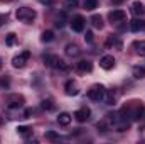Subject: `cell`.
Segmentation results:
<instances>
[{"instance_id": "44dd1931", "label": "cell", "mask_w": 145, "mask_h": 144, "mask_svg": "<svg viewBox=\"0 0 145 144\" xmlns=\"http://www.w3.org/2000/svg\"><path fill=\"white\" fill-rule=\"evenodd\" d=\"M83 7L86 10H95L98 7V0H83Z\"/></svg>"}, {"instance_id": "d6986e66", "label": "cell", "mask_w": 145, "mask_h": 144, "mask_svg": "<svg viewBox=\"0 0 145 144\" xmlns=\"http://www.w3.org/2000/svg\"><path fill=\"white\" fill-rule=\"evenodd\" d=\"M133 48H135L137 54L145 56V41H135V42H133Z\"/></svg>"}, {"instance_id": "ffe728a7", "label": "cell", "mask_w": 145, "mask_h": 144, "mask_svg": "<svg viewBox=\"0 0 145 144\" xmlns=\"http://www.w3.org/2000/svg\"><path fill=\"white\" fill-rule=\"evenodd\" d=\"M105 46H106V48H111V46H115V48H118V49H120V48H121V42L118 41V37H116V36H110Z\"/></svg>"}, {"instance_id": "7a4b0ae2", "label": "cell", "mask_w": 145, "mask_h": 144, "mask_svg": "<svg viewBox=\"0 0 145 144\" xmlns=\"http://www.w3.org/2000/svg\"><path fill=\"white\" fill-rule=\"evenodd\" d=\"M42 61H44V65H46V66H49V68L63 70V71H66V70H68V65H66L59 56H56V54H44V56H42Z\"/></svg>"}, {"instance_id": "5bb4252c", "label": "cell", "mask_w": 145, "mask_h": 144, "mask_svg": "<svg viewBox=\"0 0 145 144\" xmlns=\"http://www.w3.org/2000/svg\"><path fill=\"white\" fill-rule=\"evenodd\" d=\"M71 120H72V117L68 114V112H63V114L57 115V122H59V126H69Z\"/></svg>"}, {"instance_id": "484cf974", "label": "cell", "mask_w": 145, "mask_h": 144, "mask_svg": "<svg viewBox=\"0 0 145 144\" xmlns=\"http://www.w3.org/2000/svg\"><path fill=\"white\" fill-rule=\"evenodd\" d=\"M46 139H49V141H57V139H59V134L54 132V131H47V132H46Z\"/></svg>"}, {"instance_id": "9c48e42d", "label": "cell", "mask_w": 145, "mask_h": 144, "mask_svg": "<svg viewBox=\"0 0 145 144\" xmlns=\"http://www.w3.org/2000/svg\"><path fill=\"white\" fill-rule=\"evenodd\" d=\"M64 90H66V95H69V97H76V95L79 93V85H78L74 80H69V81H66Z\"/></svg>"}, {"instance_id": "d4e9b609", "label": "cell", "mask_w": 145, "mask_h": 144, "mask_svg": "<svg viewBox=\"0 0 145 144\" xmlns=\"http://www.w3.org/2000/svg\"><path fill=\"white\" fill-rule=\"evenodd\" d=\"M40 105H42V108H46V110H54L56 108V105L52 104V100H42Z\"/></svg>"}, {"instance_id": "7c38bea8", "label": "cell", "mask_w": 145, "mask_h": 144, "mask_svg": "<svg viewBox=\"0 0 145 144\" xmlns=\"http://www.w3.org/2000/svg\"><path fill=\"white\" fill-rule=\"evenodd\" d=\"M100 66H101L103 70H111V68L115 66V58H113L111 54H106V56H103V58L100 59Z\"/></svg>"}, {"instance_id": "836d02e7", "label": "cell", "mask_w": 145, "mask_h": 144, "mask_svg": "<svg viewBox=\"0 0 145 144\" xmlns=\"http://www.w3.org/2000/svg\"><path fill=\"white\" fill-rule=\"evenodd\" d=\"M0 70H2V59H0Z\"/></svg>"}, {"instance_id": "e575fe53", "label": "cell", "mask_w": 145, "mask_h": 144, "mask_svg": "<svg viewBox=\"0 0 145 144\" xmlns=\"http://www.w3.org/2000/svg\"><path fill=\"white\" fill-rule=\"evenodd\" d=\"M144 119H145V117H144Z\"/></svg>"}, {"instance_id": "83f0119b", "label": "cell", "mask_w": 145, "mask_h": 144, "mask_svg": "<svg viewBox=\"0 0 145 144\" xmlns=\"http://www.w3.org/2000/svg\"><path fill=\"white\" fill-rule=\"evenodd\" d=\"M0 87H2V88H8V87H10V80H8L7 76H5V78H0Z\"/></svg>"}, {"instance_id": "cb8c5ba5", "label": "cell", "mask_w": 145, "mask_h": 144, "mask_svg": "<svg viewBox=\"0 0 145 144\" xmlns=\"http://www.w3.org/2000/svg\"><path fill=\"white\" fill-rule=\"evenodd\" d=\"M91 24H93V27L101 29V27H103V19H101V15H93V17H91Z\"/></svg>"}, {"instance_id": "ac0fdd59", "label": "cell", "mask_w": 145, "mask_h": 144, "mask_svg": "<svg viewBox=\"0 0 145 144\" xmlns=\"http://www.w3.org/2000/svg\"><path fill=\"white\" fill-rule=\"evenodd\" d=\"M15 131H17V134H19V136H22V137H27V136H31V134H32V129H31V127H27V126H19Z\"/></svg>"}, {"instance_id": "2e32d148", "label": "cell", "mask_w": 145, "mask_h": 144, "mask_svg": "<svg viewBox=\"0 0 145 144\" xmlns=\"http://www.w3.org/2000/svg\"><path fill=\"white\" fill-rule=\"evenodd\" d=\"M130 29H132L133 32L145 29V20H140V19H135V20H132V22H130Z\"/></svg>"}, {"instance_id": "e0dca14e", "label": "cell", "mask_w": 145, "mask_h": 144, "mask_svg": "<svg viewBox=\"0 0 145 144\" xmlns=\"http://www.w3.org/2000/svg\"><path fill=\"white\" fill-rule=\"evenodd\" d=\"M132 75H133V78L142 80V78H145V68H144V66H133Z\"/></svg>"}, {"instance_id": "8fae6325", "label": "cell", "mask_w": 145, "mask_h": 144, "mask_svg": "<svg viewBox=\"0 0 145 144\" xmlns=\"http://www.w3.org/2000/svg\"><path fill=\"white\" fill-rule=\"evenodd\" d=\"M76 68H78V71H81V73H89L93 70V63L89 59H81V61L76 63Z\"/></svg>"}, {"instance_id": "277c9868", "label": "cell", "mask_w": 145, "mask_h": 144, "mask_svg": "<svg viewBox=\"0 0 145 144\" xmlns=\"http://www.w3.org/2000/svg\"><path fill=\"white\" fill-rule=\"evenodd\" d=\"M105 93H106V90H105V87L103 85H93L89 90H88V97L93 100V102H100V100H103L105 98Z\"/></svg>"}, {"instance_id": "4dcf8cb0", "label": "cell", "mask_w": 145, "mask_h": 144, "mask_svg": "<svg viewBox=\"0 0 145 144\" xmlns=\"http://www.w3.org/2000/svg\"><path fill=\"white\" fill-rule=\"evenodd\" d=\"M5 22V15H0V24H3Z\"/></svg>"}, {"instance_id": "1f68e13d", "label": "cell", "mask_w": 145, "mask_h": 144, "mask_svg": "<svg viewBox=\"0 0 145 144\" xmlns=\"http://www.w3.org/2000/svg\"><path fill=\"white\" fill-rule=\"evenodd\" d=\"M2 126H3V119L0 117V127H2Z\"/></svg>"}, {"instance_id": "4fadbf2b", "label": "cell", "mask_w": 145, "mask_h": 144, "mask_svg": "<svg viewBox=\"0 0 145 144\" xmlns=\"http://www.w3.org/2000/svg\"><path fill=\"white\" fill-rule=\"evenodd\" d=\"M132 14L137 15V17H138V15L142 17L145 14V5L142 2H133V3H132Z\"/></svg>"}, {"instance_id": "3957f363", "label": "cell", "mask_w": 145, "mask_h": 144, "mask_svg": "<svg viewBox=\"0 0 145 144\" xmlns=\"http://www.w3.org/2000/svg\"><path fill=\"white\" fill-rule=\"evenodd\" d=\"M15 17L20 20V22H25V24H32L34 19L37 17L36 10L31 9V7H19L17 12H15Z\"/></svg>"}, {"instance_id": "d6a6232c", "label": "cell", "mask_w": 145, "mask_h": 144, "mask_svg": "<svg viewBox=\"0 0 145 144\" xmlns=\"http://www.w3.org/2000/svg\"><path fill=\"white\" fill-rule=\"evenodd\" d=\"M0 2H12V0H0Z\"/></svg>"}, {"instance_id": "603a6c76", "label": "cell", "mask_w": 145, "mask_h": 144, "mask_svg": "<svg viewBox=\"0 0 145 144\" xmlns=\"http://www.w3.org/2000/svg\"><path fill=\"white\" fill-rule=\"evenodd\" d=\"M103 100H105V104H106V105H115V102H116V97H115V93H113V92H106Z\"/></svg>"}, {"instance_id": "ba28073f", "label": "cell", "mask_w": 145, "mask_h": 144, "mask_svg": "<svg viewBox=\"0 0 145 144\" xmlns=\"http://www.w3.org/2000/svg\"><path fill=\"white\" fill-rule=\"evenodd\" d=\"M108 19L111 22H123V20L127 19V12H125V10H120V9L111 10L108 14Z\"/></svg>"}, {"instance_id": "4316f807", "label": "cell", "mask_w": 145, "mask_h": 144, "mask_svg": "<svg viewBox=\"0 0 145 144\" xmlns=\"http://www.w3.org/2000/svg\"><path fill=\"white\" fill-rule=\"evenodd\" d=\"M14 44H15V34L10 32V34L7 36V46H14Z\"/></svg>"}, {"instance_id": "52a82bcc", "label": "cell", "mask_w": 145, "mask_h": 144, "mask_svg": "<svg viewBox=\"0 0 145 144\" xmlns=\"http://www.w3.org/2000/svg\"><path fill=\"white\" fill-rule=\"evenodd\" d=\"M84 24H86V20H84L83 15H74L71 19V29L74 32H83L84 31Z\"/></svg>"}, {"instance_id": "9a60e30c", "label": "cell", "mask_w": 145, "mask_h": 144, "mask_svg": "<svg viewBox=\"0 0 145 144\" xmlns=\"http://www.w3.org/2000/svg\"><path fill=\"white\" fill-rule=\"evenodd\" d=\"M64 51H66L68 56H79V53H81V49H79L78 44H68Z\"/></svg>"}, {"instance_id": "30bf717a", "label": "cell", "mask_w": 145, "mask_h": 144, "mask_svg": "<svg viewBox=\"0 0 145 144\" xmlns=\"http://www.w3.org/2000/svg\"><path fill=\"white\" fill-rule=\"evenodd\" d=\"M89 115H91V110L88 107H83V108H79V110L74 112V119H76L78 122H86V120L89 119Z\"/></svg>"}, {"instance_id": "f546056e", "label": "cell", "mask_w": 145, "mask_h": 144, "mask_svg": "<svg viewBox=\"0 0 145 144\" xmlns=\"http://www.w3.org/2000/svg\"><path fill=\"white\" fill-rule=\"evenodd\" d=\"M39 2H40V3H47V5H51V3H52V0H39Z\"/></svg>"}, {"instance_id": "7402d4cb", "label": "cell", "mask_w": 145, "mask_h": 144, "mask_svg": "<svg viewBox=\"0 0 145 144\" xmlns=\"http://www.w3.org/2000/svg\"><path fill=\"white\" fill-rule=\"evenodd\" d=\"M40 41H42V42H51V41H54V32H52V31H44V32L40 34Z\"/></svg>"}, {"instance_id": "6da1fadb", "label": "cell", "mask_w": 145, "mask_h": 144, "mask_svg": "<svg viewBox=\"0 0 145 144\" xmlns=\"http://www.w3.org/2000/svg\"><path fill=\"white\" fill-rule=\"evenodd\" d=\"M123 112H127V115L132 120H140V119H144L145 107L142 102H130V105L123 108Z\"/></svg>"}, {"instance_id": "8992f818", "label": "cell", "mask_w": 145, "mask_h": 144, "mask_svg": "<svg viewBox=\"0 0 145 144\" xmlns=\"http://www.w3.org/2000/svg\"><path fill=\"white\" fill-rule=\"evenodd\" d=\"M29 58H31V51H22L20 54H17V56L12 59V65H14V68H24V66L27 65Z\"/></svg>"}, {"instance_id": "f1b7e54d", "label": "cell", "mask_w": 145, "mask_h": 144, "mask_svg": "<svg viewBox=\"0 0 145 144\" xmlns=\"http://www.w3.org/2000/svg\"><path fill=\"white\" fill-rule=\"evenodd\" d=\"M84 39H86V42H93V32L88 31V32L84 34Z\"/></svg>"}, {"instance_id": "5b68a950", "label": "cell", "mask_w": 145, "mask_h": 144, "mask_svg": "<svg viewBox=\"0 0 145 144\" xmlns=\"http://www.w3.org/2000/svg\"><path fill=\"white\" fill-rule=\"evenodd\" d=\"M24 97L22 95H19V93H12V95H7L5 97V105H7V108H20L22 105H24Z\"/></svg>"}]
</instances>
